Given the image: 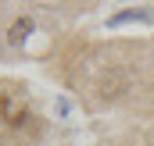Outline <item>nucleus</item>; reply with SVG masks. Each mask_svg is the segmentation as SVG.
Here are the masks:
<instances>
[{"label":"nucleus","instance_id":"obj_1","mask_svg":"<svg viewBox=\"0 0 154 146\" xmlns=\"http://www.w3.org/2000/svg\"><path fill=\"white\" fill-rule=\"evenodd\" d=\"M29 29H32V18H22V22H14V25H11V36H7V39H11V43H22Z\"/></svg>","mask_w":154,"mask_h":146}]
</instances>
